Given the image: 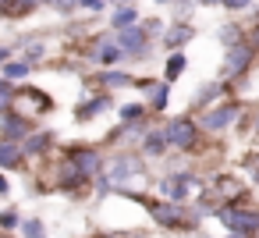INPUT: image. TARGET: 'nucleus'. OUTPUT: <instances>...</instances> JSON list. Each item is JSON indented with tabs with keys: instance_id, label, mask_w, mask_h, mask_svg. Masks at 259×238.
<instances>
[{
	"instance_id": "nucleus-1",
	"label": "nucleus",
	"mask_w": 259,
	"mask_h": 238,
	"mask_svg": "<svg viewBox=\"0 0 259 238\" xmlns=\"http://www.w3.org/2000/svg\"><path fill=\"white\" fill-rule=\"evenodd\" d=\"M217 217H220V224L224 227H231V231H238V234H259V210H241V206H224V210H217Z\"/></svg>"
},
{
	"instance_id": "nucleus-2",
	"label": "nucleus",
	"mask_w": 259,
	"mask_h": 238,
	"mask_svg": "<svg viewBox=\"0 0 259 238\" xmlns=\"http://www.w3.org/2000/svg\"><path fill=\"white\" fill-rule=\"evenodd\" d=\"M163 139H167V146H178V149H195L199 132H195V125H192L188 117H170V121H167V128H163Z\"/></svg>"
},
{
	"instance_id": "nucleus-3",
	"label": "nucleus",
	"mask_w": 259,
	"mask_h": 238,
	"mask_svg": "<svg viewBox=\"0 0 259 238\" xmlns=\"http://www.w3.org/2000/svg\"><path fill=\"white\" fill-rule=\"evenodd\" d=\"M139 174H142V160H139V156H132V153L114 156V160H110V171H107V178H103V188L124 185V181H132V178H139Z\"/></svg>"
},
{
	"instance_id": "nucleus-4",
	"label": "nucleus",
	"mask_w": 259,
	"mask_h": 238,
	"mask_svg": "<svg viewBox=\"0 0 259 238\" xmlns=\"http://www.w3.org/2000/svg\"><path fill=\"white\" fill-rule=\"evenodd\" d=\"M248 61H252V47H248V43H234V47L227 50V57H224V78L241 75V71L248 68Z\"/></svg>"
},
{
	"instance_id": "nucleus-5",
	"label": "nucleus",
	"mask_w": 259,
	"mask_h": 238,
	"mask_svg": "<svg viewBox=\"0 0 259 238\" xmlns=\"http://www.w3.org/2000/svg\"><path fill=\"white\" fill-rule=\"evenodd\" d=\"M234 117H238V103H224V107H213V110H206L199 125H202L206 132H220V128L234 125Z\"/></svg>"
},
{
	"instance_id": "nucleus-6",
	"label": "nucleus",
	"mask_w": 259,
	"mask_h": 238,
	"mask_svg": "<svg viewBox=\"0 0 259 238\" xmlns=\"http://www.w3.org/2000/svg\"><path fill=\"white\" fill-rule=\"evenodd\" d=\"M146 36H149V32H142L139 25H124V29L117 32V47H121V50H128V54H135V57H142V54H146V47H149V43H146Z\"/></svg>"
},
{
	"instance_id": "nucleus-7",
	"label": "nucleus",
	"mask_w": 259,
	"mask_h": 238,
	"mask_svg": "<svg viewBox=\"0 0 259 238\" xmlns=\"http://www.w3.org/2000/svg\"><path fill=\"white\" fill-rule=\"evenodd\" d=\"M71 164L85 174V178H96L100 171H103V156L96 153V149H89V146H82V149H71Z\"/></svg>"
},
{
	"instance_id": "nucleus-8",
	"label": "nucleus",
	"mask_w": 259,
	"mask_h": 238,
	"mask_svg": "<svg viewBox=\"0 0 259 238\" xmlns=\"http://www.w3.org/2000/svg\"><path fill=\"white\" fill-rule=\"evenodd\" d=\"M149 210H153V217L160 220V224H181V210H178V203H167V206H160V203H149Z\"/></svg>"
},
{
	"instance_id": "nucleus-9",
	"label": "nucleus",
	"mask_w": 259,
	"mask_h": 238,
	"mask_svg": "<svg viewBox=\"0 0 259 238\" xmlns=\"http://www.w3.org/2000/svg\"><path fill=\"white\" fill-rule=\"evenodd\" d=\"M192 36H195V32H192L188 25H174V29H170V32L163 36V43H167V50H178V47H185V43H188Z\"/></svg>"
},
{
	"instance_id": "nucleus-10",
	"label": "nucleus",
	"mask_w": 259,
	"mask_h": 238,
	"mask_svg": "<svg viewBox=\"0 0 259 238\" xmlns=\"http://www.w3.org/2000/svg\"><path fill=\"white\" fill-rule=\"evenodd\" d=\"M18 160H22V146L4 139V142H0V167H18Z\"/></svg>"
},
{
	"instance_id": "nucleus-11",
	"label": "nucleus",
	"mask_w": 259,
	"mask_h": 238,
	"mask_svg": "<svg viewBox=\"0 0 259 238\" xmlns=\"http://www.w3.org/2000/svg\"><path fill=\"white\" fill-rule=\"evenodd\" d=\"M96 61H100V64H107V68H110V64H117V61H121V47H117V43H110V39H103V47H100Z\"/></svg>"
},
{
	"instance_id": "nucleus-12",
	"label": "nucleus",
	"mask_w": 259,
	"mask_h": 238,
	"mask_svg": "<svg viewBox=\"0 0 259 238\" xmlns=\"http://www.w3.org/2000/svg\"><path fill=\"white\" fill-rule=\"evenodd\" d=\"M149 89V103L160 110V107H167V96H170V89H167V82H160V86H146Z\"/></svg>"
},
{
	"instance_id": "nucleus-13",
	"label": "nucleus",
	"mask_w": 259,
	"mask_h": 238,
	"mask_svg": "<svg viewBox=\"0 0 259 238\" xmlns=\"http://www.w3.org/2000/svg\"><path fill=\"white\" fill-rule=\"evenodd\" d=\"M181 71H185V57H181V54H170V61H167V71H163V78H167V82H174V78H178Z\"/></svg>"
},
{
	"instance_id": "nucleus-14",
	"label": "nucleus",
	"mask_w": 259,
	"mask_h": 238,
	"mask_svg": "<svg viewBox=\"0 0 259 238\" xmlns=\"http://www.w3.org/2000/svg\"><path fill=\"white\" fill-rule=\"evenodd\" d=\"M47 146H50V135H47V132H43V135H32V139H25V142H22V149H25V153H43Z\"/></svg>"
},
{
	"instance_id": "nucleus-15",
	"label": "nucleus",
	"mask_w": 259,
	"mask_h": 238,
	"mask_svg": "<svg viewBox=\"0 0 259 238\" xmlns=\"http://www.w3.org/2000/svg\"><path fill=\"white\" fill-rule=\"evenodd\" d=\"M25 132H29V121H18V117H8V121H4V135H8V139L25 135Z\"/></svg>"
},
{
	"instance_id": "nucleus-16",
	"label": "nucleus",
	"mask_w": 259,
	"mask_h": 238,
	"mask_svg": "<svg viewBox=\"0 0 259 238\" xmlns=\"http://www.w3.org/2000/svg\"><path fill=\"white\" fill-rule=\"evenodd\" d=\"M163 146H167V139H163V132H153V135L146 139V153H149V156H156V153H163Z\"/></svg>"
},
{
	"instance_id": "nucleus-17",
	"label": "nucleus",
	"mask_w": 259,
	"mask_h": 238,
	"mask_svg": "<svg viewBox=\"0 0 259 238\" xmlns=\"http://www.w3.org/2000/svg\"><path fill=\"white\" fill-rule=\"evenodd\" d=\"M107 96L103 100H93V103H85V107H78V117H89V114H100V110H107Z\"/></svg>"
},
{
	"instance_id": "nucleus-18",
	"label": "nucleus",
	"mask_w": 259,
	"mask_h": 238,
	"mask_svg": "<svg viewBox=\"0 0 259 238\" xmlns=\"http://www.w3.org/2000/svg\"><path fill=\"white\" fill-rule=\"evenodd\" d=\"M11 100H15V89L8 82H0V110H11Z\"/></svg>"
},
{
	"instance_id": "nucleus-19",
	"label": "nucleus",
	"mask_w": 259,
	"mask_h": 238,
	"mask_svg": "<svg viewBox=\"0 0 259 238\" xmlns=\"http://www.w3.org/2000/svg\"><path fill=\"white\" fill-rule=\"evenodd\" d=\"M132 22H135V8H124V11L114 15V25H117V29H124V25H132Z\"/></svg>"
},
{
	"instance_id": "nucleus-20",
	"label": "nucleus",
	"mask_w": 259,
	"mask_h": 238,
	"mask_svg": "<svg viewBox=\"0 0 259 238\" xmlns=\"http://www.w3.org/2000/svg\"><path fill=\"white\" fill-rule=\"evenodd\" d=\"M128 82H132V78H128V75H121V71H110V75L103 78V86H107V89H117V86H128Z\"/></svg>"
},
{
	"instance_id": "nucleus-21",
	"label": "nucleus",
	"mask_w": 259,
	"mask_h": 238,
	"mask_svg": "<svg viewBox=\"0 0 259 238\" xmlns=\"http://www.w3.org/2000/svg\"><path fill=\"white\" fill-rule=\"evenodd\" d=\"M4 71H8V78H25V75H29V64H22V61H15V64H8Z\"/></svg>"
},
{
	"instance_id": "nucleus-22",
	"label": "nucleus",
	"mask_w": 259,
	"mask_h": 238,
	"mask_svg": "<svg viewBox=\"0 0 259 238\" xmlns=\"http://www.w3.org/2000/svg\"><path fill=\"white\" fill-rule=\"evenodd\" d=\"M121 117H124V125H135V121H142V107H135V103H132V107H124V110H121Z\"/></svg>"
},
{
	"instance_id": "nucleus-23",
	"label": "nucleus",
	"mask_w": 259,
	"mask_h": 238,
	"mask_svg": "<svg viewBox=\"0 0 259 238\" xmlns=\"http://www.w3.org/2000/svg\"><path fill=\"white\" fill-rule=\"evenodd\" d=\"M22 231H25V238H43V224L39 220H25Z\"/></svg>"
},
{
	"instance_id": "nucleus-24",
	"label": "nucleus",
	"mask_w": 259,
	"mask_h": 238,
	"mask_svg": "<svg viewBox=\"0 0 259 238\" xmlns=\"http://www.w3.org/2000/svg\"><path fill=\"white\" fill-rule=\"evenodd\" d=\"M217 93H220V86H206V89L199 93V100H195V107H202V103H206V100H213Z\"/></svg>"
},
{
	"instance_id": "nucleus-25",
	"label": "nucleus",
	"mask_w": 259,
	"mask_h": 238,
	"mask_svg": "<svg viewBox=\"0 0 259 238\" xmlns=\"http://www.w3.org/2000/svg\"><path fill=\"white\" fill-rule=\"evenodd\" d=\"M220 39H224L227 47H234V43H238V29H234V25H227V29L220 32Z\"/></svg>"
},
{
	"instance_id": "nucleus-26",
	"label": "nucleus",
	"mask_w": 259,
	"mask_h": 238,
	"mask_svg": "<svg viewBox=\"0 0 259 238\" xmlns=\"http://www.w3.org/2000/svg\"><path fill=\"white\" fill-rule=\"evenodd\" d=\"M252 0H224V8H231V11H241V8H248Z\"/></svg>"
},
{
	"instance_id": "nucleus-27",
	"label": "nucleus",
	"mask_w": 259,
	"mask_h": 238,
	"mask_svg": "<svg viewBox=\"0 0 259 238\" xmlns=\"http://www.w3.org/2000/svg\"><path fill=\"white\" fill-rule=\"evenodd\" d=\"M75 4H82V8H89V11H100L103 0H75Z\"/></svg>"
},
{
	"instance_id": "nucleus-28",
	"label": "nucleus",
	"mask_w": 259,
	"mask_h": 238,
	"mask_svg": "<svg viewBox=\"0 0 259 238\" xmlns=\"http://www.w3.org/2000/svg\"><path fill=\"white\" fill-rule=\"evenodd\" d=\"M15 220H18L15 213H0V224H4V227H15Z\"/></svg>"
},
{
	"instance_id": "nucleus-29",
	"label": "nucleus",
	"mask_w": 259,
	"mask_h": 238,
	"mask_svg": "<svg viewBox=\"0 0 259 238\" xmlns=\"http://www.w3.org/2000/svg\"><path fill=\"white\" fill-rule=\"evenodd\" d=\"M8 61V47H0V64H4Z\"/></svg>"
},
{
	"instance_id": "nucleus-30",
	"label": "nucleus",
	"mask_w": 259,
	"mask_h": 238,
	"mask_svg": "<svg viewBox=\"0 0 259 238\" xmlns=\"http://www.w3.org/2000/svg\"><path fill=\"white\" fill-rule=\"evenodd\" d=\"M252 47H259V29H255V32H252Z\"/></svg>"
},
{
	"instance_id": "nucleus-31",
	"label": "nucleus",
	"mask_w": 259,
	"mask_h": 238,
	"mask_svg": "<svg viewBox=\"0 0 259 238\" xmlns=\"http://www.w3.org/2000/svg\"><path fill=\"white\" fill-rule=\"evenodd\" d=\"M0 192H8V181H4V178H0Z\"/></svg>"
},
{
	"instance_id": "nucleus-32",
	"label": "nucleus",
	"mask_w": 259,
	"mask_h": 238,
	"mask_svg": "<svg viewBox=\"0 0 259 238\" xmlns=\"http://www.w3.org/2000/svg\"><path fill=\"white\" fill-rule=\"evenodd\" d=\"M231 238H245V234H238V231H231Z\"/></svg>"
},
{
	"instance_id": "nucleus-33",
	"label": "nucleus",
	"mask_w": 259,
	"mask_h": 238,
	"mask_svg": "<svg viewBox=\"0 0 259 238\" xmlns=\"http://www.w3.org/2000/svg\"><path fill=\"white\" fill-rule=\"evenodd\" d=\"M0 4H4V8H8V4H11V0H0Z\"/></svg>"
},
{
	"instance_id": "nucleus-34",
	"label": "nucleus",
	"mask_w": 259,
	"mask_h": 238,
	"mask_svg": "<svg viewBox=\"0 0 259 238\" xmlns=\"http://www.w3.org/2000/svg\"><path fill=\"white\" fill-rule=\"evenodd\" d=\"M255 132H259V117H255Z\"/></svg>"
},
{
	"instance_id": "nucleus-35",
	"label": "nucleus",
	"mask_w": 259,
	"mask_h": 238,
	"mask_svg": "<svg viewBox=\"0 0 259 238\" xmlns=\"http://www.w3.org/2000/svg\"><path fill=\"white\" fill-rule=\"evenodd\" d=\"M100 238H114V234H100Z\"/></svg>"
},
{
	"instance_id": "nucleus-36",
	"label": "nucleus",
	"mask_w": 259,
	"mask_h": 238,
	"mask_svg": "<svg viewBox=\"0 0 259 238\" xmlns=\"http://www.w3.org/2000/svg\"><path fill=\"white\" fill-rule=\"evenodd\" d=\"M156 4H167V0H156Z\"/></svg>"
},
{
	"instance_id": "nucleus-37",
	"label": "nucleus",
	"mask_w": 259,
	"mask_h": 238,
	"mask_svg": "<svg viewBox=\"0 0 259 238\" xmlns=\"http://www.w3.org/2000/svg\"><path fill=\"white\" fill-rule=\"evenodd\" d=\"M0 238H8V234H0Z\"/></svg>"
}]
</instances>
